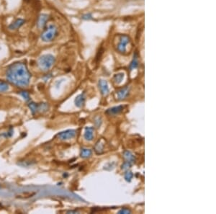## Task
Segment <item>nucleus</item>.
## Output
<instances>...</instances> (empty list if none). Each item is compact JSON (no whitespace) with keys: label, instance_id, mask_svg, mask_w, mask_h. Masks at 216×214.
<instances>
[{"label":"nucleus","instance_id":"23","mask_svg":"<svg viewBox=\"0 0 216 214\" xmlns=\"http://www.w3.org/2000/svg\"><path fill=\"white\" fill-rule=\"evenodd\" d=\"M133 177V174L131 172H126V173L125 174V179L127 182H130Z\"/></svg>","mask_w":216,"mask_h":214},{"label":"nucleus","instance_id":"27","mask_svg":"<svg viewBox=\"0 0 216 214\" xmlns=\"http://www.w3.org/2000/svg\"><path fill=\"white\" fill-rule=\"evenodd\" d=\"M78 212L77 210H69V211L67 212V213H77Z\"/></svg>","mask_w":216,"mask_h":214},{"label":"nucleus","instance_id":"11","mask_svg":"<svg viewBox=\"0 0 216 214\" xmlns=\"http://www.w3.org/2000/svg\"><path fill=\"white\" fill-rule=\"evenodd\" d=\"M94 128L86 127L85 128V131H84V139L88 141H92L93 138H94Z\"/></svg>","mask_w":216,"mask_h":214},{"label":"nucleus","instance_id":"9","mask_svg":"<svg viewBox=\"0 0 216 214\" xmlns=\"http://www.w3.org/2000/svg\"><path fill=\"white\" fill-rule=\"evenodd\" d=\"M105 140L101 139L94 145V150L97 154H102L104 152V149H105Z\"/></svg>","mask_w":216,"mask_h":214},{"label":"nucleus","instance_id":"2","mask_svg":"<svg viewBox=\"0 0 216 214\" xmlns=\"http://www.w3.org/2000/svg\"><path fill=\"white\" fill-rule=\"evenodd\" d=\"M58 30L55 25H48L46 28L43 30L41 35V38L43 42L45 43H49L51 41H54L55 38L58 36Z\"/></svg>","mask_w":216,"mask_h":214},{"label":"nucleus","instance_id":"3","mask_svg":"<svg viewBox=\"0 0 216 214\" xmlns=\"http://www.w3.org/2000/svg\"><path fill=\"white\" fill-rule=\"evenodd\" d=\"M56 58L51 54H45L38 58V64L39 68L43 72L48 71L55 63Z\"/></svg>","mask_w":216,"mask_h":214},{"label":"nucleus","instance_id":"4","mask_svg":"<svg viewBox=\"0 0 216 214\" xmlns=\"http://www.w3.org/2000/svg\"><path fill=\"white\" fill-rule=\"evenodd\" d=\"M130 41V39L128 35H121L117 46V51L120 53H125L127 51V45L129 44Z\"/></svg>","mask_w":216,"mask_h":214},{"label":"nucleus","instance_id":"13","mask_svg":"<svg viewBox=\"0 0 216 214\" xmlns=\"http://www.w3.org/2000/svg\"><path fill=\"white\" fill-rule=\"evenodd\" d=\"M85 100L86 97L84 93L79 94V95L76 97L75 101H74L76 106L78 107V108H82V107L84 106V103H85Z\"/></svg>","mask_w":216,"mask_h":214},{"label":"nucleus","instance_id":"5","mask_svg":"<svg viewBox=\"0 0 216 214\" xmlns=\"http://www.w3.org/2000/svg\"><path fill=\"white\" fill-rule=\"evenodd\" d=\"M76 135H77V131L74 130V129H69V130L62 131L58 134L57 137L62 141H66V140L73 139Z\"/></svg>","mask_w":216,"mask_h":214},{"label":"nucleus","instance_id":"26","mask_svg":"<svg viewBox=\"0 0 216 214\" xmlns=\"http://www.w3.org/2000/svg\"><path fill=\"white\" fill-rule=\"evenodd\" d=\"M118 213L119 214H122V213H123V214H130V213H131V210H129L128 208H122V209L119 210Z\"/></svg>","mask_w":216,"mask_h":214},{"label":"nucleus","instance_id":"7","mask_svg":"<svg viewBox=\"0 0 216 214\" xmlns=\"http://www.w3.org/2000/svg\"><path fill=\"white\" fill-rule=\"evenodd\" d=\"M123 109H124V106H122V105H119V106H115L113 107V108H109V109L106 110L105 113H106L107 115H110V116H115V115H119V114L122 113Z\"/></svg>","mask_w":216,"mask_h":214},{"label":"nucleus","instance_id":"22","mask_svg":"<svg viewBox=\"0 0 216 214\" xmlns=\"http://www.w3.org/2000/svg\"><path fill=\"white\" fill-rule=\"evenodd\" d=\"M131 165H132V163H130V162L126 161V162H124L123 164H122V165L121 166V169H122V170H128L129 168H130Z\"/></svg>","mask_w":216,"mask_h":214},{"label":"nucleus","instance_id":"24","mask_svg":"<svg viewBox=\"0 0 216 214\" xmlns=\"http://www.w3.org/2000/svg\"><path fill=\"white\" fill-rule=\"evenodd\" d=\"M94 124L97 128H100L102 125V118L101 117H96L94 118Z\"/></svg>","mask_w":216,"mask_h":214},{"label":"nucleus","instance_id":"16","mask_svg":"<svg viewBox=\"0 0 216 214\" xmlns=\"http://www.w3.org/2000/svg\"><path fill=\"white\" fill-rule=\"evenodd\" d=\"M91 154H92V151H91V150L90 149L83 148V149H82V150H81L80 156L83 159H87L90 157Z\"/></svg>","mask_w":216,"mask_h":214},{"label":"nucleus","instance_id":"10","mask_svg":"<svg viewBox=\"0 0 216 214\" xmlns=\"http://www.w3.org/2000/svg\"><path fill=\"white\" fill-rule=\"evenodd\" d=\"M25 20H23V19L21 18L17 19V20L14 21L13 22H12V23L9 25L8 28L11 30H17V29H19L20 27H21L22 25L25 24Z\"/></svg>","mask_w":216,"mask_h":214},{"label":"nucleus","instance_id":"25","mask_svg":"<svg viewBox=\"0 0 216 214\" xmlns=\"http://www.w3.org/2000/svg\"><path fill=\"white\" fill-rule=\"evenodd\" d=\"M82 18L84 20H91L93 19V17H92V15H91V13H87V14H85V15H83V16L82 17Z\"/></svg>","mask_w":216,"mask_h":214},{"label":"nucleus","instance_id":"19","mask_svg":"<svg viewBox=\"0 0 216 214\" xmlns=\"http://www.w3.org/2000/svg\"><path fill=\"white\" fill-rule=\"evenodd\" d=\"M9 89V85L7 83L4 82H0V92H4Z\"/></svg>","mask_w":216,"mask_h":214},{"label":"nucleus","instance_id":"21","mask_svg":"<svg viewBox=\"0 0 216 214\" xmlns=\"http://www.w3.org/2000/svg\"><path fill=\"white\" fill-rule=\"evenodd\" d=\"M19 94H20V95L24 98V100H25L27 101L30 100V94H29V92H27V91H21V92H19Z\"/></svg>","mask_w":216,"mask_h":214},{"label":"nucleus","instance_id":"8","mask_svg":"<svg viewBox=\"0 0 216 214\" xmlns=\"http://www.w3.org/2000/svg\"><path fill=\"white\" fill-rule=\"evenodd\" d=\"M98 85H99V89L102 93V94L104 96L108 95L109 94V92H110V89H109L107 81L104 80V79H100L99 81V83H98Z\"/></svg>","mask_w":216,"mask_h":214},{"label":"nucleus","instance_id":"17","mask_svg":"<svg viewBox=\"0 0 216 214\" xmlns=\"http://www.w3.org/2000/svg\"><path fill=\"white\" fill-rule=\"evenodd\" d=\"M28 107L33 115L37 113V112H38V104H36V103H33V102H30L28 104Z\"/></svg>","mask_w":216,"mask_h":214},{"label":"nucleus","instance_id":"14","mask_svg":"<svg viewBox=\"0 0 216 214\" xmlns=\"http://www.w3.org/2000/svg\"><path fill=\"white\" fill-rule=\"evenodd\" d=\"M138 64H139V62H138V55L137 53H135L133 55V58L132 61H131L130 64V70L132 71L136 69L138 66Z\"/></svg>","mask_w":216,"mask_h":214},{"label":"nucleus","instance_id":"15","mask_svg":"<svg viewBox=\"0 0 216 214\" xmlns=\"http://www.w3.org/2000/svg\"><path fill=\"white\" fill-rule=\"evenodd\" d=\"M123 157L127 162H130V163H133L136 161V158L133 156L132 153L129 151H125L123 152Z\"/></svg>","mask_w":216,"mask_h":214},{"label":"nucleus","instance_id":"6","mask_svg":"<svg viewBox=\"0 0 216 214\" xmlns=\"http://www.w3.org/2000/svg\"><path fill=\"white\" fill-rule=\"evenodd\" d=\"M130 90V87L129 86H125L123 88H121L117 92V98L119 100H123L128 96Z\"/></svg>","mask_w":216,"mask_h":214},{"label":"nucleus","instance_id":"1","mask_svg":"<svg viewBox=\"0 0 216 214\" xmlns=\"http://www.w3.org/2000/svg\"><path fill=\"white\" fill-rule=\"evenodd\" d=\"M6 77L9 82L14 85L19 87H25L30 83L31 75L25 63L15 62L7 67Z\"/></svg>","mask_w":216,"mask_h":214},{"label":"nucleus","instance_id":"12","mask_svg":"<svg viewBox=\"0 0 216 214\" xmlns=\"http://www.w3.org/2000/svg\"><path fill=\"white\" fill-rule=\"evenodd\" d=\"M48 20V15L46 14H42L39 16L38 20V27L39 28H43L46 25V22Z\"/></svg>","mask_w":216,"mask_h":214},{"label":"nucleus","instance_id":"20","mask_svg":"<svg viewBox=\"0 0 216 214\" xmlns=\"http://www.w3.org/2000/svg\"><path fill=\"white\" fill-rule=\"evenodd\" d=\"M48 110V105L47 103H41L38 105V111L43 113V112L47 111Z\"/></svg>","mask_w":216,"mask_h":214},{"label":"nucleus","instance_id":"18","mask_svg":"<svg viewBox=\"0 0 216 214\" xmlns=\"http://www.w3.org/2000/svg\"><path fill=\"white\" fill-rule=\"evenodd\" d=\"M123 78H124V74L123 73H118L114 76L113 79H114V82H115V83L120 84V83H121V82H122Z\"/></svg>","mask_w":216,"mask_h":214}]
</instances>
